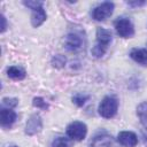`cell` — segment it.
I'll return each mask as SVG.
<instances>
[{"instance_id":"cell-1","label":"cell","mask_w":147,"mask_h":147,"mask_svg":"<svg viewBox=\"0 0 147 147\" xmlns=\"http://www.w3.org/2000/svg\"><path fill=\"white\" fill-rule=\"evenodd\" d=\"M111 32L107 29L103 28H98L96 29V44L92 48V54L95 57H102L111 42Z\"/></svg>"},{"instance_id":"cell-2","label":"cell","mask_w":147,"mask_h":147,"mask_svg":"<svg viewBox=\"0 0 147 147\" xmlns=\"http://www.w3.org/2000/svg\"><path fill=\"white\" fill-rule=\"evenodd\" d=\"M117 108H118L117 99L115 96L108 95V96H105L102 99V101L100 102L98 111H99L100 116H102L103 118H111L116 115Z\"/></svg>"},{"instance_id":"cell-3","label":"cell","mask_w":147,"mask_h":147,"mask_svg":"<svg viewBox=\"0 0 147 147\" xmlns=\"http://www.w3.org/2000/svg\"><path fill=\"white\" fill-rule=\"evenodd\" d=\"M87 133V126L83 122H72L67 127V136L76 141H80L86 137Z\"/></svg>"},{"instance_id":"cell-4","label":"cell","mask_w":147,"mask_h":147,"mask_svg":"<svg viewBox=\"0 0 147 147\" xmlns=\"http://www.w3.org/2000/svg\"><path fill=\"white\" fill-rule=\"evenodd\" d=\"M114 25H115V30L117 34L122 38H131L134 34L133 24L129 18H125V17L118 18L115 21Z\"/></svg>"},{"instance_id":"cell-5","label":"cell","mask_w":147,"mask_h":147,"mask_svg":"<svg viewBox=\"0 0 147 147\" xmlns=\"http://www.w3.org/2000/svg\"><path fill=\"white\" fill-rule=\"evenodd\" d=\"M113 11H114V3L110 1H106L93 9L92 17L95 21H105L113 14Z\"/></svg>"},{"instance_id":"cell-6","label":"cell","mask_w":147,"mask_h":147,"mask_svg":"<svg viewBox=\"0 0 147 147\" xmlns=\"http://www.w3.org/2000/svg\"><path fill=\"white\" fill-rule=\"evenodd\" d=\"M91 147H118V145L111 136L106 132H100L93 137Z\"/></svg>"},{"instance_id":"cell-7","label":"cell","mask_w":147,"mask_h":147,"mask_svg":"<svg viewBox=\"0 0 147 147\" xmlns=\"http://www.w3.org/2000/svg\"><path fill=\"white\" fill-rule=\"evenodd\" d=\"M64 46L67 48V51L69 52H78L84 47V41L83 38L79 33L76 32H71L65 37V41H64Z\"/></svg>"},{"instance_id":"cell-8","label":"cell","mask_w":147,"mask_h":147,"mask_svg":"<svg viewBox=\"0 0 147 147\" xmlns=\"http://www.w3.org/2000/svg\"><path fill=\"white\" fill-rule=\"evenodd\" d=\"M41 129H42L41 117L38 114L31 115L30 118L26 122V125H25V134H28V136H34L38 132H40Z\"/></svg>"},{"instance_id":"cell-9","label":"cell","mask_w":147,"mask_h":147,"mask_svg":"<svg viewBox=\"0 0 147 147\" xmlns=\"http://www.w3.org/2000/svg\"><path fill=\"white\" fill-rule=\"evenodd\" d=\"M117 141L124 147H134L138 144V138L131 131H122L117 136Z\"/></svg>"},{"instance_id":"cell-10","label":"cell","mask_w":147,"mask_h":147,"mask_svg":"<svg viewBox=\"0 0 147 147\" xmlns=\"http://www.w3.org/2000/svg\"><path fill=\"white\" fill-rule=\"evenodd\" d=\"M16 113L9 108H2L0 111V124L2 127H10L16 121Z\"/></svg>"},{"instance_id":"cell-11","label":"cell","mask_w":147,"mask_h":147,"mask_svg":"<svg viewBox=\"0 0 147 147\" xmlns=\"http://www.w3.org/2000/svg\"><path fill=\"white\" fill-rule=\"evenodd\" d=\"M130 56L137 63L147 67V49H144V48H134V49L131 51Z\"/></svg>"},{"instance_id":"cell-12","label":"cell","mask_w":147,"mask_h":147,"mask_svg":"<svg viewBox=\"0 0 147 147\" xmlns=\"http://www.w3.org/2000/svg\"><path fill=\"white\" fill-rule=\"evenodd\" d=\"M46 20V11L44 10L42 7H39L38 9L32 10V15H31V24L34 28H38L39 25H41Z\"/></svg>"},{"instance_id":"cell-13","label":"cell","mask_w":147,"mask_h":147,"mask_svg":"<svg viewBox=\"0 0 147 147\" xmlns=\"http://www.w3.org/2000/svg\"><path fill=\"white\" fill-rule=\"evenodd\" d=\"M7 75L9 78L11 79H15V80H21L23 78H25V70L21 67H17V65H13V67H9L7 69Z\"/></svg>"},{"instance_id":"cell-14","label":"cell","mask_w":147,"mask_h":147,"mask_svg":"<svg viewBox=\"0 0 147 147\" xmlns=\"http://www.w3.org/2000/svg\"><path fill=\"white\" fill-rule=\"evenodd\" d=\"M137 115L142 126L147 129V102H142L137 107Z\"/></svg>"},{"instance_id":"cell-15","label":"cell","mask_w":147,"mask_h":147,"mask_svg":"<svg viewBox=\"0 0 147 147\" xmlns=\"http://www.w3.org/2000/svg\"><path fill=\"white\" fill-rule=\"evenodd\" d=\"M52 147H70V142L64 137H57L53 140Z\"/></svg>"},{"instance_id":"cell-16","label":"cell","mask_w":147,"mask_h":147,"mask_svg":"<svg viewBox=\"0 0 147 147\" xmlns=\"http://www.w3.org/2000/svg\"><path fill=\"white\" fill-rule=\"evenodd\" d=\"M87 99H88V95L78 93V94H76L75 96H72V102L76 103L78 107H82L83 105H85V102L87 101Z\"/></svg>"},{"instance_id":"cell-17","label":"cell","mask_w":147,"mask_h":147,"mask_svg":"<svg viewBox=\"0 0 147 147\" xmlns=\"http://www.w3.org/2000/svg\"><path fill=\"white\" fill-rule=\"evenodd\" d=\"M52 63L54 67L56 68H62L64 64H65V57L63 55H55L53 59H52Z\"/></svg>"},{"instance_id":"cell-18","label":"cell","mask_w":147,"mask_h":147,"mask_svg":"<svg viewBox=\"0 0 147 147\" xmlns=\"http://www.w3.org/2000/svg\"><path fill=\"white\" fill-rule=\"evenodd\" d=\"M33 106L34 107H37V108H40V109H47L48 108V105H47V102L42 99V98H40V96H38V98H34L33 99Z\"/></svg>"},{"instance_id":"cell-19","label":"cell","mask_w":147,"mask_h":147,"mask_svg":"<svg viewBox=\"0 0 147 147\" xmlns=\"http://www.w3.org/2000/svg\"><path fill=\"white\" fill-rule=\"evenodd\" d=\"M2 105L7 106L9 109L14 108V107L17 106V99H15V98H3L2 99Z\"/></svg>"},{"instance_id":"cell-20","label":"cell","mask_w":147,"mask_h":147,"mask_svg":"<svg viewBox=\"0 0 147 147\" xmlns=\"http://www.w3.org/2000/svg\"><path fill=\"white\" fill-rule=\"evenodd\" d=\"M23 3H24V6L29 7L32 10L38 9L39 7H42V1H24Z\"/></svg>"},{"instance_id":"cell-21","label":"cell","mask_w":147,"mask_h":147,"mask_svg":"<svg viewBox=\"0 0 147 147\" xmlns=\"http://www.w3.org/2000/svg\"><path fill=\"white\" fill-rule=\"evenodd\" d=\"M145 3H146L145 1H127V5L131 7H140V6H144Z\"/></svg>"},{"instance_id":"cell-22","label":"cell","mask_w":147,"mask_h":147,"mask_svg":"<svg viewBox=\"0 0 147 147\" xmlns=\"http://www.w3.org/2000/svg\"><path fill=\"white\" fill-rule=\"evenodd\" d=\"M1 22H2V26H1V32H5L6 28H7V22H6V17L3 15H1Z\"/></svg>"},{"instance_id":"cell-23","label":"cell","mask_w":147,"mask_h":147,"mask_svg":"<svg viewBox=\"0 0 147 147\" xmlns=\"http://www.w3.org/2000/svg\"><path fill=\"white\" fill-rule=\"evenodd\" d=\"M10 147H17V146H10Z\"/></svg>"}]
</instances>
